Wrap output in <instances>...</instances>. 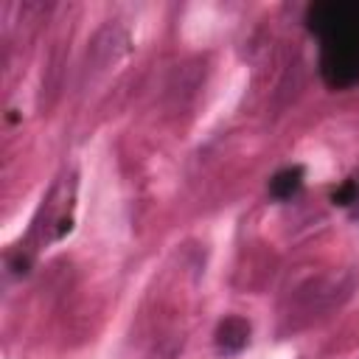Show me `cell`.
Listing matches in <instances>:
<instances>
[{
    "label": "cell",
    "instance_id": "cell-1",
    "mask_svg": "<svg viewBox=\"0 0 359 359\" xmlns=\"http://www.w3.org/2000/svg\"><path fill=\"white\" fill-rule=\"evenodd\" d=\"M311 25L325 42V70L334 81L359 76V3H325L311 8Z\"/></svg>",
    "mask_w": 359,
    "mask_h": 359
},
{
    "label": "cell",
    "instance_id": "cell-2",
    "mask_svg": "<svg viewBox=\"0 0 359 359\" xmlns=\"http://www.w3.org/2000/svg\"><path fill=\"white\" fill-rule=\"evenodd\" d=\"M73 199H76V180L73 177H65L50 191V196L45 199V208H42L45 224H39V227L48 230V241H59L70 233V227H73Z\"/></svg>",
    "mask_w": 359,
    "mask_h": 359
},
{
    "label": "cell",
    "instance_id": "cell-3",
    "mask_svg": "<svg viewBox=\"0 0 359 359\" xmlns=\"http://www.w3.org/2000/svg\"><path fill=\"white\" fill-rule=\"evenodd\" d=\"M250 342V323L244 317H224L216 328V345L222 353H238Z\"/></svg>",
    "mask_w": 359,
    "mask_h": 359
},
{
    "label": "cell",
    "instance_id": "cell-4",
    "mask_svg": "<svg viewBox=\"0 0 359 359\" xmlns=\"http://www.w3.org/2000/svg\"><path fill=\"white\" fill-rule=\"evenodd\" d=\"M303 165H292V168H283V171H278L272 180H269V191H272V196H278V199H289L292 194H297V188L303 185Z\"/></svg>",
    "mask_w": 359,
    "mask_h": 359
},
{
    "label": "cell",
    "instance_id": "cell-5",
    "mask_svg": "<svg viewBox=\"0 0 359 359\" xmlns=\"http://www.w3.org/2000/svg\"><path fill=\"white\" fill-rule=\"evenodd\" d=\"M359 199V177H351L339 191H334V202L337 205H353Z\"/></svg>",
    "mask_w": 359,
    "mask_h": 359
}]
</instances>
